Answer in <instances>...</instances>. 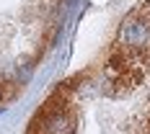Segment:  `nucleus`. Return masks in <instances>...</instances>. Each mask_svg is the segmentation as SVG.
<instances>
[{"label":"nucleus","instance_id":"obj_1","mask_svg":"<svg viewBox=\"0 0 150 134\" xmlns=\"http://www.w3.org/2000/svg\"><path fill=\"white\" fill-rule=\"evenodd\" d=\"M75 129H78V119L65 106L62 90L57 88L47 98V103L36 114V119L31 121L29 134H75Z\"/></svg>","mask_w":150,"mask_h":134},{"label":"nucleus","instance_id":"obj_2","mask_svg":"<svg viewBox=\"0 0 150 134\" xmlns=\"http://www.w3.org/2000/svg\"><path fill=\"white\" fill-rule=\"evenodd\" d=\"M119 44L127 52H148L150 49V21L148 18H129L119 29Z\"/></svg>","mask_w":150,"mask_h":134},{"label":"nucleus","instance_id":"obj_3","mask_svg":"<svg viewBox=\"0 0 150 134\" xmlns=\"http://www.w3.org/2000/svg\"><path fill=\"white\" fill-rule=\"evenodd\" d=\"M34 70H36V65H34L31 57H21L16 62V80H18V85H26L34 77Z\"/></svg>","mask_w":150,"mask_h":134},{"label":"nucleus","instance_id":"obj_4","mask_svg":"<svg viewBox=\"0 0 150 134\" xmlns=\"http://www.w3.org/2000/svg\"><path fill=\"white\" fill-rule=\"evenodd\" d=\"M3 95H5V90H3V85H0V101H3Z\"/></svg>","mask_w":150,"mask_h":134},{"label":"nucleus","instance_id":"obj_5","mask_svg":"<svg viewBox=\"0 0 150 134\" xmlns=\"http://www.w3.org/2000/svg\"><path fill=\"white\" fill-rule=\"evenodd\" d=\"M148 134H150V129H148Z\"/></svg>","mask_w":150,"mask_h":134}]
</instances>
